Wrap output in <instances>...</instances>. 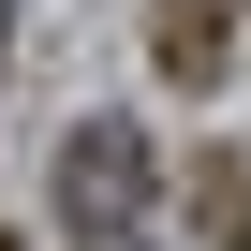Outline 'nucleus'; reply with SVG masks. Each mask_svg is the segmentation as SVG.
Returning <instances> with one entry per match:
<instances>
[{
	"mask_svg": "<svg viewBox=\"0 0 251 251\" xmlns=\"http://www.w3.org/2000/svg\"><path fill=\"white\" fill-rule=\"evenodd\" d=\"M59 222H74L89 251L148 236V133H118V118H89V133L59 148Z\"/></svg>",
	"mask_w": 251,
	"mask_h": 251,
	"instance_id": "1",
	"label": "nucleus"
},
{
	"mask_svg": "<svg viewBox=\"0 0 251 251\" xmlns=\"http://www.w3.org/2000/svg\"><path fill=\"white\" fill-rule=\"evenodd\" d=\"M148 15H163V74L207 89V74H222V15H236V0H148Z\"/></svg>",
	"mask_w": 251,
	"mask_h": 251,
	"instance_id": "2",
	"label": "nucleus"
},
{
	"mask_svg": "<svg viewBox=\"0 0 251 251\" xmlns=\"http://www.w3.org/2000/svg\"><path fill=\"white\" fill-rule=\"evenodd\" d=\"M0 251H15V236H0Z\"/></svg>",
	"mask_w": 251,
	"mask_h": 251,
	"instance_id": "3",
	"label": "nucleus"
}]
</instances>
